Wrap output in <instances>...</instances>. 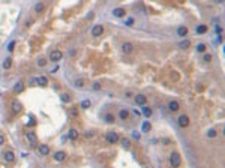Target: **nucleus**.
Segmentation results:
<instances>
[{"instance_id":"obj_1","label":"nucleus","mask_w":225,"mask_h":168,"mask_svg":"<svg viewBox=\"0 0 225 168\" xmlns=\"http://www.w3.org/2000/svg\"><path fill=\"white\" fill-rule=\"evenodd\" d=\"M180 164H182L180 155H179L177 152H173V153L170 155V165H171L173 168H179L180 167Z\"/></svg>"},{"instance_id":"obj_2","label":"nucleus","mask_w":225,"mask_h":168,"mask_svg":"<svg viewBox=\"0 0 225 168\" xmlns=\"http://www.w3.org/2000/svg\"><path fill=\"white\" fill-rule=\"evenodd\" d=\"M62 57H63V54L59 50H54V51L50 53V60L51 62H59V60H62Z\"/></svg>"},{"instance_id":"obj_3","label":"nucleus","mask_w":225,"mask_h":168,"mask_svg":"<svg viewBox=\"0 0 225 168\" xmlns=\"http://www.w3.org/2000/svg\"><path fill=\"white\" fill-rule=\"evenodd\" d=\"M26 140L30 143V146H35V144L38 143V137H36V134H35V132H32V131L26 134Z\"/></svg>"},{"instance_id":"obj_4","label":"nucleus","mask_w":225,"mask_h":168,"mask_svg":"<svg viewBox=\"0 0 225 168\" xmlns=\"http://www.w3.org/2000/svg\"><path fill=\"white\" fill-rule=\"evenodd\" d=\"M177 123H179V126H180V128H186V126L189 125V117H188V116H185V114H182V116L177 119Z\"/></svg>"},{"instance_id":"obj_5","label":"nucleus","mask_w":225,"mask_h":168,"mask_svg":"<svg viewBox=\"0 0 225 168\" xmlns=\"http://www.w3.org/2000/svg\"><path fill=\"white\" fill-rule=\"evenodd\" d=\"M102 33H104V27H102L101 24H96V26L92 29V36H95V38H96V36H101Z\"/></svg>"},{"instance_id":"obj_6","label":"nucleus","mask_w":225,"mask_h":168,"mask_svg":"<svg viewBox=\"0 0 225 168\" xmlns=\"http://www.w3.org/2000/svg\"><path fill=\"white\" fill-rule=\"evenodd\" d=\"M107 141L111 143V144H114V143L119 141V135L116 132H107Z\"/></svg>"},{"instance_id":"obj_7","label":"nucleus","mask_w":225,"mask_h":168,"mask_svg":"<svg viewBox=\"0 0 225 168\" xmlns=\"http://www.w3.org/2000/svg\"><path fill=\"white\" fill-rule=\"evenodd\" d=\"M132 50H134V45H132L131 42H125V44L122 45V51H123V54H131V53H132Z\"/></svg>"},{"instance_id":"obj_8","label":"nucleus","mask_w":225,"mask_h":168,"mask_svg":"<svg viewBox=\"0 0 225 168\" xmlns=\"http://www.w3.org/2000/svg\"><path fill=\"white\" fill-rule=\"evenodd\" d=\"M11 108H12V113H15V114H18L21 110H23V105L18 102V101H14L12 104H11Z\"/></svg>"},{"instance_id":"obj_9","label":"nucleus","mask_w":225,"mask_h":168,"mask_svg":"<svg viewBox=\"0 0 225 168\" xmlns=\"http://www.w3.org/2000/svg\"><path fill=\"white\" fill-rule=\"evenodd\" d=\"M50 146L48 144H41L39 146V155H42V156H47V155H50Z\"/></svg>"},{"instance_id":"obj_10","label":"nucleus","mask_w":225,"mask_h":168,"mask_svg":"<svg viewBox=\"0 0 225 168\" xmlns=\"http://www.w3.org/2000/svg\"><path fill=\"white\" fill-rule=\"evenodd\" d=\"M3 159H5L6 162H14V161H15V153L11 152V150H8V152H5V155H3Z\"/></svg>"},{"instance_id":"obj_11","label":"nucleus","mask_w":225,"mask_h":168,"mask_svg":"<svg viewBox=\"0 0 225 168\" xmlns=\"http://www.w3.org/2000/svg\"><path fill=\"white\" fill-rule=\"evenodd\" d=\"M113 15L117 17V18H123V17L126 15V11H125L123 8H116V9L113 11Z\"/></svg>"},{"instance_id":"obj_12","label":"nucleus","mask_w":225,"mask_h":168,"mask_svg":"<svg viewBox=\"0 0 225 168\" xmlns=\"http://www.w3.org/2000/svg\"><path fill=\"white\" fill-rule=\"evenodd\" d=\"M179 108H180V105H179L177 101H170V102H168V110H170V111L176 113V111H179Z\"/></svg>"},{"instance_id":"obj_13","label":"nucleus","mask_w":225,"mask_h":168,"mask_svg":"<svg viewBox=\"0 0 225 168\" xmlns=\"http://www.w3.org/2000/svg\"><path fill=\"white\" fill-rule=\"evenodd\" d=\"M24 89H26V84H24L23 81H20V83H17V84H15V87H14V92L18 95V93H23V92H24Z\"/></svg>"},{"instance_id":"obj_14","label":"nucleus","mask_w":225,"mask_h":168,"mask_svg":"<svg viewBox=\"0 0 225 168\" xmlns=\"http://www.w3.org/2000/svg\"><path fill=\"white\" fill-rule=\"evenodd\" d=\"M54 159H56L57 162H63V161L66 159V153L62 152V150H60V152H56V153H54Z\"/></svg>"},{"instance_id":"obj_15","label":"nucleus","mask_w":225,"mask_h":168,"mask_svg":"<svg viewBox=\"0 0 225 168\" xmlns=\"http://www.w3.org/2000/svg\"><path fill=\"white\" fill-rule=\"evenodd\" d=\"M146 102H147V98H146L144 95H137V96H135V104H138V105H146Z\"/></svg>"},{"instance_id":"obj_16","label":"nucleus","mask_w":225,"mask_h":168,"mask_svg":"<svg viewBox=\"0 0 225 168\" xmlns=\"http://www.w3.org/2000/svg\"><path fill=\"white\" fill-rule=\"evenodd\" d=\"M177 35H179V36H182V38H183V36H186V35H188V27L180 26V27L177 29Z\"/></svg>"},{"instance_id":"obj_17","label":"nucleus","mask_w":225,"mask_h":168,"mask_svg":"<svg viewBox=\"0 0 225 168\" xmlns=\"http://www.w3.org/2000/svg\"><path fill=\"white\" fill-rule=\"evenodd\" d=\"M189 47H191V41H188V39H183L179 44V48H182V50H188Z\"/></svg>"},{"instance_id":"obj_18","label":"nucleus","mask_w":225,"mask_h":168,"mask_svg":"<svg viewBox=\"0 0 225 168\" xmlns=\"http://www.w3.org/2000/svg\"><path fill=\"white\" fill-rule=\"evenodd\" d=\"M119 117H120L122 120H126V119L129 117V111H128L126 108H123V110H120V111H119Z\"/></svg>"},{"instance_id":"obj_19","label":"nucleus","mask_w":225,"mask_h":168,"mask_svg":"<svg viewBox=\"0 0 225 168\" xmlns=\"http://www.w3.org/2000/svg\"><path fill=\"white\" fill-rule=\"evenodd\" d=\"M68 138H69V140H77V138H78V131H77V129H71L69 134H68Z\"/></svg>"},{"instance_id":"obj_20","label":"nucleus","mask_w":225,"mask_h":168,"mask_svg":"<svg viewBox=\"0 0 225 168\" xmlns=\"http://www.w3.org/2000/svg\"><path fill=\"white\" fill-rule=\"evenodd\" d=\"M11 66H12V59H11V57L5 59V62H3V65H2V68H3V69H9Z\"/></svg>"},{"instance_id":"obj_21","label":"nucleus","mask_w":225,"mask_h":168,"mask_svg":"<svg viewBox=\"0 0 225 168\" xmlns=\"http://www.w3.org/2000/svg\"><path fill=\"white\" fill-rule=\"evenodd\" d=\"M74 84H75V87H77V89H83V87H84V84H86V81H84L83 78H78V80H75V81H74Z\"/></svg>"},{"instance_id":"obj_22","label":"nucleus","mask_w":225,"mask_h":168,"mask_svg":"<svg viewBox=\"0 0 225 168\" xmlns=\"http://www.w3.org/2000/svg\"><path fill=\"white\" fill-rule=\"evenodd\" d=\"M141 107H143V108H141V113H143L146 117H150V116H152V110H150L149 107H146V105H141Z\"/></svg>"},{"instance_id":"obj_23","label":"nucleus","mask_w":225,"mask_h":168,"mask_svg":"<svg viewBox=\"0 0 225 168\" xmlns=\"http://www.w3.org/2000/svg\"><path fill=\"white\" fill-rule=\"evenodd\" d=\"M44 9H45V5H44V3H36V5H35V12L41 14V12H44Z\"/></svg>"},{"instance_id":"obj_24","label":"nucleus","mask_w":225,"mask_h":168,"mask_svg":"<svg viewBox=\"0 0 225 168\" xmlns=\"http://www.w3.org/2000/svg\"><path fill=\"white\" fill-rule=\"evenodd\" d=\"M129 146H131L129 138H122V147L123 149H129Z\"/></svg>"},{"instance_id":"obj_25","label":"nucleus","mask_w":225,"mask_h":168,"mask_svg":"<svg viewBox=\"0 0 225 168\" xmlns=\"http://www.w3.org/2000/svg\"><path fill=\"white\" fill-rule=\"evenodd\" d=\"M206 32H207V26L201 24V26H198V27H197V33H200V35H201V33H206Z\"/></svg>"},{"instance_id":"obj_26","label":"nucleus","mask_w":225,"mask_h":168,"mask_svg":"<svg viewBox=\"0 0 225 168\" xmlns=\"http://www.w3.org/2000/svg\"><path fill=\"white\" fill-rule=\"evenodd\" d=\"M38 84H41V86H47V84H48L47 77H39V78H38Z\"/></svg>"},{"instance_id":"obj_27","label":"nucleus","mask_w":225,"mask_h":168,"mask_svg":"<svg viewBox=\"0 0 225 168\" xmlns=\"http://www.w3.org/2000/svg\"><path fill=\"white\" fill-rule=\"evenodd\" d=\"M90 105H92V102H90L89 99H84V101L81 102V108H86V110H87V108H89Z\"/></svg>"},{"instance_id":"obj_28","label":"nucleus","mask_w":225,"mask_h":168,"mask_svg":"<svg viewBox=\"0 0 225 168\" xmlns=\"http://www.w3.org/2000/svg\"><path fill=\"white\" fill-rule=\"evenodd\" d=\"M60 98H62V101H63V102H69V101H71V96H69L68 93H62V95H60Z\"/></svg>"},{"instance_id":"obj_29","label":"nucleus","mask_w":225,"mask_h":168,"mask_svg":"<svg viewBox=\"0 0 225 168\" xmlns=\"http://www.w3.org/2000/svg\"><path fill=\"white\" fill-rule=\"evenodd\" d=\"M105 122L107 123H113L114 122V116L113 114H105Z\"/></svg>"},{"instance_id":"obj_30","label":"nucleus","mask_w":225,"mask_h":168,"mask_svg":"<svg viewBox=\"0 0 225 168\" xmlns=\"http://www.w3.org/2000/svg\"><path fill=\"white\" fill-rule=\"evenodd\" d=\"M206 50H207V48H206V45H204V44H198V45H197V51H200V53H204Z\"/></svg>"},{"instance_id":"obj_31","label":"nucleus","mask_w":225,"mask_h":168,"mask_svg":"<svg viewBox=\"0 0 225 168\" xmlns=\"http://www.w3.org/2000/svg\"><path fill=\"white\" fill-rule=\"evenodd\" d=\"M150 128H152V126H150V123H149V122H144V123H143V131H144V132L150 131Z\"/></svg>"},{"instance_id":"obj_32","label":"nucleus","mask_w":225,"mask_h":168,"mask_svg":"<svg viewBox=\"0 0 225 168\" xmlns=\"http://www.w3.org/2000/svg\"><path fill=\"white\" fill-rule=\"evenodd\" d=\"M216 135H218V134H216V131H215V129H210V131L207 132V137H210V138H215Z\"/></svg>"},{"instance_id":"obj_33","label":"nucleus","mask_w":225,"mask_h":168,"mask_svg":"<svg viewBox=\"0 0 225 168\" xmlns=\"http://www.w3.org/2000/svg\"><path fill=\"white\" fill-rule=\"evenodd\" d=\"M203 60H204V62H210V60H212V54H209V53H206V54L203 56Z\"/></svg>"},{"instance_id":"obj_34","label":"nucleus","mask_w":225,"mask_h":168,"mask_svg":"<svg viewBox=\"0 0 225 168\" xmlns=\"http://www.w3.org/2000/svg\"><path fill=\"white\" fill-rule=\"evenodd\" d=\"M14 47H15V41H12V42L8 45V51H14Z\"/></svg>"},{"instance_id":"obj_35","label":"nucleus","mask_w":225,"mask_h":168,"mask_svg":"<svg viewBox=\"0 0 225 168\" xmlns=\"http://www.w3.org/2000/svg\"><path fill=\"white\" fill-rule=\"evenodd\" d=\"M38 65H39V66H45V65H47V60H45V59H39V60H38Z\"/></svg>"},{"instance_id":"obj_36","label":"nucleus","mask_w":225,"mask_h":168,"mask_svg":"<svg viewBox=\"0 0 225 168\" xmlns=\"http://www.w3.org/2000/svg\"><path fill=\"white\" fill-rule=\"evenodd\" d=\"M93 90H101V84H99V83H95V84H93Z\"/></svg>"},{"instance_id":"obj_37","label":"nucleus","mask_w":225,"mask_h":168,"mask_svg":"<svg viewBox=\"0 0 225 168\" xmlns=\"http://www.w3.org/2000/svg\"><path fill=\"white\" fill-rule=\"evenodd\" d=\"M71 114L77 117V116H78V110H77V108H72V110H71Z\"/></svg>"},{"instance_id":"obj_38","label":"nucleus","mask_w":225,"mask_h":168,"mask_svg":"<svg viewBox=\"0 0 225 168\" xmlns=\"http://www.w3.org/2000/svg\"><path fill=\"white\" fill-rule=\"evenodd\" d=\"M134 24V20L132 18H128V21H126V26H132Z\"/></svg>"},{"instance_id":"obj_39","label":"nucleus","mask_w":225,"mask_h":168,"mask_svg":"<svg viewBox=\"0 0 225 168\" xmlns=\"http://www.w3.org/2000/svg\"><path fill=\"white\" fill-rule=\"evenodd\" d=\"M30 83H32L33 86H36V84H38V78H32V80H30Z\"/></svg>"},{"instance_id":"obj_40","label":"nucleus","mask_w":225,"mask_h":168,"mask_svg":"<svg viewBox=\"0 0 225 168\" xmlns=\"http://www.w3.org/2000/svg\"><path fill=\"white\" fill-rule=\"evenodd\" d=\"M3 143H5V137H3V135H0V146H2Z\"/></svg>"},{"instance_id":"obj_41","label":"nucleus","mask_w":225,"mask_h":168,"mask_svg":"<svg viewBox=\"0 0 225 168\" xmlns=\"http://www.w3.org/2000/svg\"><path fill=\"white\" fill-rule=\"evenodd\" d=\"M216 3H224V0H215Z\"/></svg>"}]
</instances>
